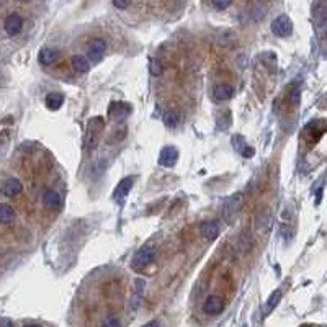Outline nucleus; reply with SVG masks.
I'll list each match as a JSON object with an SVG mask.
<instances>
[{
    "instance_id": "obj_1",
    "label": "nucleus",
    "mask_w": 327,
    "mask_h": 327,
    "mask_svg": "<svg viewBox=\"0 0 327 327\" xmlns=\"http://www.w3.org/2000/svg\"><path fill=\"white\" fill-rule=\"evenodd\" d=\"M154 259H156V251L152 247H142L134 254L133 260H131V267L134 270H144L146 267H149Z\"/></svg>"
},
{
    "instance_id": "obj_2",
    "label": "nucleus",
    "mask_w": 327,
    "mask_h": 327,
    "mask_svg": "<svg viewBox=\"0 0 327 327\" xmlns=\"http://www.w3.org/2000/svg\"><path fill=\"white\" fill-rule=\"evenodd\" d=\"M272 31L273 34H277V36L287 38L293 33V23H291V20L287 15H280L272 21Z\"/></svg>"
},
{
    "instance_id": "obj_3",
    "label": "nucleus",
    "mask_w": 327,
    "mask_h": 327,
    "mask_svg": "<svg viewBox=\"0 0 327 327\" xmlns=\"http://www.w3.org/2000/svg\"><path fill=\"white\" fill-rule=\"evenodd\" d=\"M133 183H134L133 177H124L123 180L118 183V187L115 188V193H113V196H115V201L118 205L124 203V200H126V196L129 195L131 188H133Z\"/></svg>"
},
{
    "instance_id": "obj_4",
    "label": "nucleus",
    "mask_w": 327,
    "mask_h": 327,
    "mask_svg": "<svg viewBox=\"0 0 327 327\" xmlns=\"http://www.w3.org/2000/svg\"><path fill=\"white\" fill-rule=\"evenodd\" d=\"M224 309V300L221 296L211 295L208 296L206 301L203 303V313L208 314V316H216Z\"/></svg>"
},
{
    "instance_id": "obj_5",
    "label": "nucleus",
    "mask_w": 327,
    "mask_h": 327,
    "mask_svg": "<svg viewBox=\"0 0 327 327\" xmlns=\"http://www.w3.org/2000/svg\"><path fill=\"white\" fill-rule=\"evenodd\" d=\"M106 44L103 39H95L88 46V62H100L105 56Z\"/></svg>"
},
{
    "instance_id": "obj_6",
    "label": "nucleus",
    "mask_w": 327,
    "mask_h": 327,
    "mask_svg": "<svg viewBox=\"0 0 327 327\" xmlns=\"http://www.w3.org/2000/svg\"><path fill=\"white\" fill-rule=\"evenodd\" d=\"M102 128H103L102 118H93V120L88 123V133H87V147L88 149L95 146V142H97V138L100 134V129Z\"/></svg>"
},
{
    "instance_id": "obj_7",
    "label": "nucleus",
    "mask_w": 327,
    "mask_h": 327,
    "mask_svg": "<svg viewBox=\"0 0 327 327\" xmlns=\"http://www.w3.org/2000/svg\"><path fill=\"white\" fill-rule=\"evenodd\" d=\"M178 159V151L175 149L174 146H167L160 151V157H159V162L164 165V167H174L175 162Z\"/></svg>"
},
{
    "instance_id": "obj_8",
    "label": "nucleus",
    "mask_w": 327,
    "mask_h": 327,
    "mask_svg": "<svg viewBox=\"0 0 327 327\" xmlns=\"http://www.w3.org/2000/svg\"><path fill=\"white\" fill-rule=\"evenodd\" d=\"M244 203V196L241 193H237V195H231L228 200H226V203H224V213H226V216H233L236 215L237 211L241 210V206Z\"/></svg>"
},
{
    "instance_id": "obj_9",
    "label": "nucleus",
    "mask_w": 327,
    "mask_h": 327,
    "mask_svg": "<svg viewBox=\"0 0 327 327\" xmlns=\"http://www.w3.org/2000/svg\"><path fill=\"white\" fill-rule=\"evenodd\" d=\"M3 26H5V31H7L10 36H15V34H18V33L21 31V26H23L21 16L16 15V13L8 15L7 18H5Z\"/></svg>"
},
{
    "instance_id": "obj_10",
    "label": "nucleus",
    "mask_w": 327,
    "mask_h": 327,
    "mask_svg": "<svg viewBox=\"0 0 327 327\" xmlns=\"http://www.w3.org/2000/svg\"><path fill=\"white\" fill-rule=\"evenodd\" d=\"M21 190H23V187H21L20 180H16V178H8V180L3 182V185H2V188H0V192H2L5 196H10V198H13V196L21 193Z\"/></svg>"
},
{
    "instance_id": "obj_11",
    "label": "nucleus",
    "mask_w": 327,
    "mask_h": 327,
    "mask_svg": "<svg viewBox=\"0 0 327 327\" xmlns=\"http://www.w3.org/2000/svg\"><path fill=\"white\" fill-rule=\"evenodd\" d=\"M144 287H146V282L141 280V278H138V280L134 282V293H133V296H131V309H133V311H136L141 305Z\"/></svg>"
},
{
    "instance_id": "obj_12",
    "label": "nucleus",
    "mask_w": 327,
    "mask_h": 327,
    "mask_svg": "<svg viewBox=\"0 0 327 327\" xmlns=\"http://www.w3.org/2000/svg\"><path fill=\"white\" fill-rule=\"evenodd\" d=\"M43 205L47 210H57V208L61 206V196H59V193L54 192V190H47L43 195Z\"/></svg>"
},
{
    "instance_id": "obj_13",
    "label": "nucleus",
    "mask_w": 327,
    "mask_h": 327,
    "mask_svg": "<svg viewBox=\"0 0 327 327\" xmlns=\"http://www.w3.org/2000/svg\"><path fill=\"white\" fill-rule=\"evenodd\" d=\"M201 236L205 237L208 241H215L216 237L219 236V226L215 221H206L201 224Z\"/></svg>"
},
{
    "instance_id": "obj_14",
    "label": "nucleus",
    "mask_w": 327,
    "mask_h": 327,
    "mask_svg": "<svg viewBox=\"0 0 327 327\" xmlns=\"http://www.w3.org/2000/svg\"><path fill=\"white\" fill-rule=\"evenodd\" d=\"M59 57V52L56 49H51V47H44V49L39 51V56H38V61L39 64L43 65H49L52 62H56Z\"/></svg>"
},
{
    "instance_id": "obj_15",
    "label": "nucleus",
    "mask_w": 327,
    "mask_h": 327,
    "mask_svg": "<svg viewBox=\"0 0 327 327\" xmlns=\"http://www.w3.org/2000/svg\"><path fill=\"white\" fill-rule=\"evenodd\" d=\"M234 95V88L233 85H229V84H219L215 87V97L218 100H221V102H224V100H229L231 97Z\"/></svg>"
},
{
    "instance_id": "obj_16",
    "label": "nucleus",
    "mask_w": 327,
    "mask_h": 327,
    "mask_svg": "<svg viewBox=\"0 0 327 327\" xmlns=\"http://www.w3.org/2000/svg\"><path fill=\"white\" fill-rule=\"evenodd\" d=\"M64 103V95L57 92H51L46 95V105L49 110H59L61 105Z\"/></svg>"
},
{
    "instance_id": "obj_17",
    "label": "nucleus",
    "mask_w": 327,
    "mask_h": 327,
    "mask_svg": "<svg viewBox=\"0 0 327 327\" xmlns=\"http://www.w3.org/2000/svg\"><path fill=\"white\" fill-rule=\"evenodd\" d=\"M15 219V210L10 205H0V223L10 224Z\"/></svg>"
},
{
    "instance_id": "obj_18",
    "label": "nucleus",
    "mask_w": 327,
    "mask_h": 327,
    "mask_svg": "<svg viewBox=\"0 0 327 327\" xmlns=\"http://www.w3.org/2000/svg\"><path fill=\"white\" fill-rule=\"evenodd\" d=\"M72 67L77 70V72H88V69H90V62H88V59L84 57V56H74L72 57Z\"/></svg>"
},
{
    "instance_id": "obj_19",
    "label": "nucleus",
    "mask_w": 327,
    "mask_h": 327,
    "mask_svg": "<svg viewBox=\"0 0 327 327\" xmlns=\"http://www.w3.org/2000/svg\"><path fill=\"white\" fill-rule=\"evenodd\" d=\"M280 300H282V290L273 291V293L270 295L269 301H267V306H265V314L272 313L273 309H275V306L278 305V301H280Z\"/></svg>"
},
{
    "instance_id": "obj_20",
    "label": "nucleus",
    "mask_w": 327,
    "mask_h": 327,
    "mask_svg": "<svg viewBox=\"0 0 327 327\" xmlns=\"http://www.w3.org/2000/svg\"><path fill=\"white\" fill-rule=\"evenodd\" d=\"M164 121H165L167 126L175 128L178 124V121H180V115H178L177 111H167V113H165V116H164Z\"/></svg>"
},
{
    "instance_id": "obj_21",
    "label": "nucleus",
    "mask_w": 327,
    "mask_h": 327,
    "mask_svg": "<svg viewBox=\"0 0 327 327\" xmlns=\"http://www.w3.org/2000/svg\"><path fill=\"white\" fill-rule=\"evenodd\" d=\"M270 228V215L265 213V218H262L260 215L257 216V229L259 231H267Z\"/></svg>"
},
{
    "instance_id": "obj_22",
    "label": "nucleus",
    "mask_w": 327,
    "mask_h": 327,
    "mask_svg": "<svg viewBox=\"0 0 327 327\" xmlns=\"http://www.w3.org/2000/svg\"><path fill=\"white\" fill-rule=\"evenodd\" d=\"M103 327H121V324H120V321H118V318L108 316L103 321Z\"/></svg>"
},
{
    "instance_id": "obj_23",
    "label": "nucleus",
    "mask_w": 327,
    "mask_h": 327,
    "mask_svg": "<svg viewBox=\"0 0 327 327\" xmlns=\"http://www.w3.org/2000/svg\"><path fill=\"white\" fill-rule=\"evenodd\" d=\"M160 72H162V65H160V61L154 59V61H151V74L152 75H160Z\"/></svg>"
},
{
    "instance_id": "obj_24",
    "label": "nucleus",
    "mask_w": 327,
    "mask_h": 327,
    "mask_svg": "<svg viewBox=\"0 0 327 327\" xmlns=\"http://www.w3.org/2000/svg\"><path fill=\"white\" fill-rule=\"evenodd\" d=\"M231 5V2H213V7H216L219 10H224V8H228Z\"/></svg>"
},
{
    "instance_id": "obj_25",
    "label": "nucleus",
    "mask_w": 327,
    "mask_h": 327,
    "mask_svg": "<svg viewBox=\"0 0 327 327\" xmlns=\"http://www.w3.org/2000/svg\"><path fill=\"white\" fill-rule=\"evenodd\" d=\"M0 327H13V323L8 318H0Z\"/></svg>"
},
{
    "instance_id": "obj_26",
    "label": "nucleus",
    "mask_w": 327,
    "mask_h": 327,
    "mask_svg": "<svg viewBox=\"0 0 327 327\" xmlns=\"http://www.w3.org/2000/svg\"><path fill=\"white\" fill-rule=\"evenodd\" d=\"M241 152H242V156H244V157H251V156H254V149H252V147H249V146L244 147V151H241Z\"/></svg>"
},
{
    "instance_id": "obj_27",
    "label": "nucleus",
    "mask_w": 327,
    "mask_h": 327,
    "mask_svg": "<svg viewBox=\"0 0 327 327\" xmlns=\"http://www.w3.org/2000/svg\"><path fill=\"white\" fill-rule=\"evenodd\" d=\"M113 5H115L116 8H128L129 7V2H118V0H115Z\"/></svg>"
},
{
    "instance_id": "obj_28",
    "label": "nucleus",
    "mask_w": 327,
    "mask_h": 327,
    "mask_svg": "<svg viewBox=\"0 0 327 327\" xmlns=\"http://www.w3.org/2000/svg\"><path fill=\"white\" fill-rule=\"evenodd\" d=\"M300 93H301L300 90H295L293 95H291V100H293V103H295V105H298V103H300Z\"/></svg>"
},
{
    "instance_id": "obj_29",
    "label": "nucleus",
    "mask_w": 327,
    "mask_h": 327,
    "mask_svg": "<svg viewBox=\"0 0 327 327\" xmlns=\"http://www.w3.org/2000/svg\"><path fill=\"white\" fill-rule=\"evenodd\" d=\"M142 327H160V326H159V323H157V321H149V323H147V324H144V326H142Z\"/></svg>"
},
{
    "instance_id": "obj_30",
    "label": "nucleus",
    "mask_w": 327,
    "mask_h": 327,
    "mask_svg": "<svg viewBox=\"0 0 327 327\" xmlns=\"http://www.w3.org/2000/svg\"><path fill=\"white\" fill-rule=\"evenodd\" d=\"M25 327H41V326H38V324H28V326H25Z\"/></svg>"
}]
</instances>
